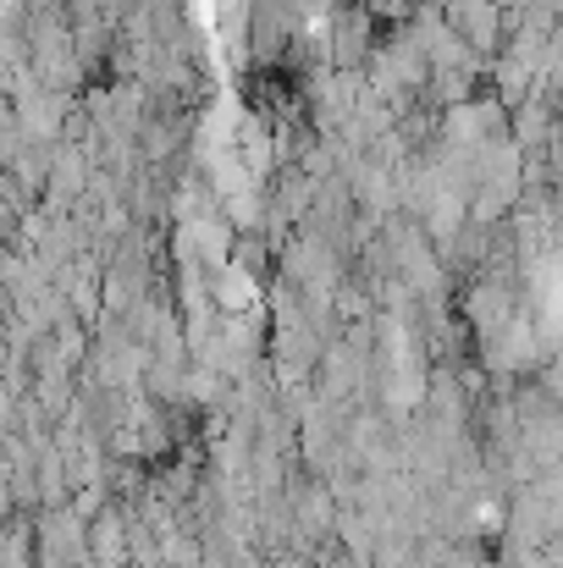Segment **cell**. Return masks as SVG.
<instances>
[{
	"label": "cell",
	"instance_id": "cell-1",
	"mask_svg": "<svg viewBox=\"0 0 563 568\" xmlns=\"http://www.w3.org/2000/svg\"><path fill=\"white\" fill-rule=\"evenodd\" d=\"M381 44V17L365 0H338L326 17V61L338 72H360Z\"/></svg>",
	"mask_w": 563,
	"mask_h": 568
},
{
	"label": "cell",
	"instance_id": "cell-2",
	"mask_svg": "<svg viewBox=\"0 0 563 568\" xmlns=\"http://www.w3.org/2000/svg\"><path fill=\"white\" fill-rule=\"evenodd\" d=\"M442 11H448V28L486 61H497L514 39V11L503 0H442Z\"/></svg>",
	"mask_w": 563,
	"mask_h": 568
},
{
	"label": "cell",
	"instance_id": "cell-3",
	"mask_svg": "<svg viewBox=\"0 0 563 568\" xmlns=\"http://www.w3.org/2000/svg\"><path fill=\"white\" fill-rule=\"evenodd\" d=\"M503 6H509V11H525V6H531V0H503Z\"/></svg>",
	"mask_w": 563,
	"mask_h": 568
}]
</instances>
